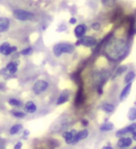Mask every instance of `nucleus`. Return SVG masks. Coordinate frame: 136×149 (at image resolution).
<instances>
[{"label":"nucleus","instance_id":"obj_6","mask_svg":"<svg viewBox=\"0 0 136 149\" xmlns=\"http://www.w3.org/2000/svg\"><path fill=\"white\" fill-rule=\"evenodd\" d=\"M136 130V123H133V124H131L130 126H128V127H126V128H123V129H121V130H119L118 132H116V136L117 137H120L121 136V135H124L126 133H129V132H133Z\"/></svg>","mask_w":136,"mask_h":149},{"label":"nucleus","instance_id":"obj_29","mask_svg":"<svg viewBox=\"0 0 136 149\" xmlns=\"http://www.w3.org/2000/svg\"><path fill=\"white\" fill-rule=\"evenodd\" d=\"M17 50V47H10L8 49V51H7V53H6V55H9V54H11L12 52H14V51H16Z\"/></svg>","mask_w":136,"mask_h":149},{"label":"nucleus","instance_id":"obj_36","mask_svg":"<svg viewBox=\"0 0 136 149\" xmlns=\"http://www.w3.org/2000/svg\"><path fill=\"white\" fill-rule=\"evenodd\" d=\"M102 149H113V148L110 147V146H104Z\"/></svg>","mask_w":136,"mask_h":149},{"label":"nucleus","instance_id":"obj_14","mask_svg":"<svg viewBox=\"0 0 136 149\" xmlns=\"http://www.w3.org/2000/svg\"><path fill=\"white\" fill-rule=\"evenodd\" d=\"M84 101V96H83V91H82V88L81 87L79 88L78 93L76 95V98H75V105H81Z\"/></svg>","mask_w":136,"mask_h":149},{"label":"nucleus","instance_id":"obj_8","mask_svg":"<svg viewBox=\"0 0 136 149\" xmlns=\"http://www.w3.org/2000/svg\"><path fill=\"white\" fill-rule=\"evenodd\" d=\"M88 134H89V132H88L87 130H81V132H77V134L75 135L74 139L72 140V143H71L72 144H75V143H77L79 141H81V140L85 139L88 136Z\"/></svg>","mask_w":136,"mask_h":149},{"label":"nucleus","instance_id":"obj_37","mask_svg":"<svg viewBox=\"0 0 136 149\" xmlns=\"http://www.w3.org/2000/svg\"><path fill=\"white\" fill-rule=\"evenodd\" d=\"M133 149H136V146H135V147H134V148H133Z\"/></svg>","mask_w":136,"mask_h":149},{"label":"nucleus","instance_id":"obj_11","mask_svg":"<svg viewBox=\"0 0 136 149\" xmlns=\"http://www.w3.org/2000/svg\"><path fill=\"white\" fill-rule=\"evenodd\" d=\"M131 90H132V83H128L127 85L125 86V88L122 90V91L120 92V101H123L127 98L131 92Z\"/></svg>","mask_w":136,"mask_h":149},{"label":"nucleus","instance_id":"obj_35","mask_svg":"<svg viewBox=\"0 0 136 149\" xmlns=\"http://www.w3.org/2000/svg\"><path fill=\"white\" fill-rule=\"evenodd\" d=\"M133 139L134 140V141H136V130L133 132Z\"/></svg>","mask_w":136,"mask_h":149},{"label":"nucleus","instance_id":"obj_21","mask_svg":"<svg viewBox=\"0 0 136 149\" xmlns=\"http://www.w3.org/2000/svg\"><path fill=\"white\" fill-rule=\"evenodd\" d=\"M127 69L128 67L126 66V65H120V66H119L115 71V76H120V74H123L124 72L127 71Z\"/></svg>","mask_w":136,"mask_h":149},{"label":"nucleus","instance_id":"obj_20","mask_svg":"<svg viewBox=\"0 0 136 149\" xmlns=\"http://www.w3.org/2000/svg\"><path fill=\"white\" fill-rule=\"evenodd\" d=\"M21 128H22V125H21V124L14 125L13 127L10 129V130H9V132H10V134H12V135L17 134V133L21 130Z\"/></svg>","mask_w":136,"mask_h":149},{"label":"nucleus","instance_id":"obj_18","mask_svg":"<svg viewBox=\"0 0 136 149\" xmlns=\"http://www.w3.org/2000/svg\"><path fill=\"white\" fill-rule=\"evenodd\" d=\"M7 69L9 71V73L11 74H15L18 70V64L16 63H9L7 66Z\"/></svg>","mask_w":136,"mask_h":149},{"label":"nucleus","instance_id":"obj_9","mask_svg":"<svg viewBox=\"0 0 136 149\" xmlns=\"http://www.w3.org/2000/svg\"><path fill=\"white\" fill-rule=\"evenodd\" d=\"M132 143H133V139H131L129 137H123L119 140L118 146L120 148H126L132 146Z\"/></svg>","mask_w":136,"mask_h":149},{"label":"nucleus","instance_id":"obj_4","mask_svg":"<svg viewBox=\"0 0 136 149\" xmlns=\"http://www.w3.org/2000/svg\"><path fill=\"white\" fill-rule=\"evenodd\" d=\"M97 44V40L93 36H82L79 38L76 45H82L84 47H88V48H92V47L95 46Z\"/></svg>","mask_w":136,"mask_h":149},{"label":"nucleus","instance_id":"obj_28","mask_svg":"<svg viewBox=\"0 0 136 149\" xmlns=\"http://www.w3.org/2000/svg\"><path fill=\"white\" fill-rule=\"evenodd\" d=\"M32 52V48H27L25 49H23L21 51V55H28V54H30Z\"/></svg>","mask_w":136,"mask_h":149},{"label":"nucleus","instance_id":"obj_32","mask_svg":"<svg viewBox=\"0 0 136 149\" xmlns=\"http://www.w3.org/2000/svg\"><path fill=\"white\" fill-rule=\"evenodd\" d=\"M76 22H77V19L76 18H71L69 20V23H70V24H75Z\"/></svg>","mask_w":136,"mask_h":149},{"label":"nucleus","instance_id":"obj_5","mask_svg":"<svg viewBox=\"0 0 136 149\" xmlns=\"http://www.w3.org/2000/svg\"><path fill=\"white\" fill-rule=\"evenodd\" d=\"M48 87V83L45 80H38L36 81L35 84L32 87V91L35 94H40L41 92L45 91Z\"/></svg>","mask_w":136,"mask_h":149},{"label":"nucleus","instance_id":"obj_24","mask_svg":"<svg viewBox=\"0 0 136 149\" xmlns=\"http://www.w3.org/2000/svg\"><path fill=\"white\" fill-rule=\"evenodd\" d=\"M103 5H105L106 7H112L114 6L116 3V0H101Z\"/></svg>","mask_w":136,"mask_h":149},{"label":"nucleus","instance_id":"obj_2","mask_svg":"<svg viewBox=\"0 0 136 149\" xmlns=\"http://www.w3.org/2000/svg\"><path fill=\"white\" fill-rule=\"evenodd\" d=\"M73 51L74 46L68 43H58L55 45L53 48V52L57 57H59L63 53H72Z\"/></svg>","mask_w":136,"mask_h":149},{"label":"nucleus","instance_id":"obj_33","mask_svg":"<svg viewBox=\"0 0 136 149\" xmlns=\"http://www.w3.org/2000/svg\"><path fill=\"white\" fill-rule=\"evenodd\" d=\"M29 134H30V132H29V130H24V132H23V135H24V137H23V138L26 139L28 136H29Z\"/></svg>","mask_w":136,"mask_h":149},{"label":"nucleus","instance_id":"obj_19","mask_svg":"<svg viewBox=\"0 0 136 149\" xmlns=\"http://www.w3.org/2000/svg\"><path fill=\"white\" fill-rule=\"evenodd\" d=\"M128 118L131 121H133L136 119V108L135 107H132L129 112H128Z\"/></svg>","mask_w":136,"mask_h":149},{"label":"nucleus","instance_id":"obj_25","mask_svg":"<svg viewBox=\"0 0 136 149\" xmlns=\"http://www.w3.org/2000/svg\"><path fill=\"white\" fill-rule=\"evenodd\" d=\"M8 104L13 106H21V102H20L19 100H16V99H10L8 101Z\"/></svg>","mask_w":136,"mask_h":149},{"label":"nucleus","instance_id":"obj_15","mask_svg":"<svg viewBox=\"0 0 136 149\" xmlns=\"http://www.w3.org/2000/svg\"><path fill=\"white\" fill-rule=\"evenodd\" d=\"M24 109H25V111L27 112V113L32 114V113H34V112L36 111L37 107H36V105L34 104V102L29 101V102H26Z\"/></svg>","mask_w":136,"mask_h":149},{"label":"nucleus","instance_id":"obj_23","mask_svg":"<svg viewBox=\"0 0 136 149\" xmlns=\"http://www.w3.org/2000/svg\"><path fill=\"white\" fill-rule=\"evenodd\" d=\"M10 48V46H9V44L8 43H3L1 46H0V53H2V54H4V55H6V53H7V51H8V49Z\"/></svg>","mask_w":136,"mask_h":149},{"label":"nucleus","instance_id":"obj_12","mask_svg":"<svg viewBox=\"0 0 136 149\" xmlns=\"http://www.w3.org/2000/svg\"><path fill=\"white\" fill-rule=\"evenodd\" d=\"M69 91H64L61 94L59 95V97L58 98V101H57V104H63L65 102H67L69 101Z\"/></svg>","mask_w":136,"mask_h":149},{"label":"nucleus","instance_id":"obj_31","mask_svg":"<svg viewBox=\"0 0 136 149\" xmlns=\"http://www.w3.org/2000/svg\"><path fill=\"white\" fill-rule=\"evenodd\" d=\"M21 147H22V143L21 142H18L15 144V146H14V149H21Z\"/></svg>","mask_w":136,"mask_h":149},{"label":"nucleus","instance_id":"obj_22","mask_svg":"<svg viewBox=\"0 0 136 149\" xmlns=\"http://www.w3.org/2000/svg\"><path fill=\"white\" fill-rule=\"evenodd\" d=\"M102 109L106 111V113H112L114 111V105H112L110 104H104L102 106Z\"/></svg>","mask_w":136,"mask_h":149},{"label":"nucleus","instance_id":"obj_26","mask_svg":"<svg viewBox=\"0 0 136 149\" xmlns=\"http://www.w3.org/2000/svg\"><path fill=\"white\" fill-rule=\"evenodd\" d=\"M13 116H16V118H22L25 116V114L22 113V112H13Z\"/></svg>","mask_w":136,"mask_h":149},{"label":"nucleus","instance_id":"obj_1","mask_svg":"<svg viewBox=\"0 0 136 149\" xmlns=\"http://www.w3.org/2000/svg\"><path fill=\"white\" fill-rule=\"evenodd\" d=\"M128 41L122 37H112L106 42L104 48L105 55L113 62L123 59L128 53Z\"/></svg>","mask_w":136,"mask_h":149},{"label":"nucleus","instance_id":"obj_34","mask_svg":"<svg viewBox=\"0 0 136 149\" xmlns=\"http://www.w3.org/2000/svg\"><path fill=\"white\" fill-rule=\"evenodd\" d=\"M82 124L83 126H87V125H88V121L85 120V119H82Z\"/></svg>","mask_w":136,"mask_h":149},{"label":"nucleus","instance_id":"obj_3","mask_svg":"<svg viewBox=\"0 0 136 149\" xmlns=\"http://www.w3.org/2000/svg\"><path fill=\"white\" fill-rule=\"evenodd\" d=\"M14 17L18 19L19 21H32L34 20V15L32 12L23 10V9H16L13 12Z\"/></svg>","mask_w":136,"mask_h":149},{"label":"nucleus","instance_id":"obj_13","mask_svg":"<svg viewBox=\"0 0 136 149\" xmlns=\"http://www.w3.org/2000/svg\"><path fill=\"white\" fill-rule=\"evenodd\" d=\"M9 27V20L8 18H0V33L6 32Z\"/></svg>","mask_w":136,"mask_h":149},{"label":"nucleus","instance_id":"obj_17","mask_svg":"<svg viewBox=\"0 0 136 149\" xmlns=\"http://www.w3.org/2000/svg\"><path fill=\"white\" fill-rule=\"evenodd\" d=\"M113 128H114L113 123L106 122L105 124H103L100 127V130H102V132H109V130H111Z\"/></svg>","mask_w":136,"mask_h":149},{"label":"nucleus","instance_id":"obj_16","mask_svg":"<svg viewBox=\"0 0 136 149\" xmlns=\"http://www.w3.org/2000/svg\"><path fill=\"white\" fill-rule=\"evenodd\" d=\"M134 78H135V73H134L133 71H130V72L127 73V74H126L125 79H124V82H125L126 84L132 83Z\"/></svg>","mask_w":136,"mask_h":149},{"label":"nucleus","instance_id":"obj_10","mask_svg":"<svg viewBox=\"0 0 136 149\" xmlns=\"http://www.w3.org/2000/svg\"><path fill=\"white\" fill-rule=\"evenodd\" d=\"M77 134V132L75 130H70V132H64L63 133V138L66 140V143H72V140L74 139L75 137V135Z\"/></svg>","mask_w":136,"mask_h":149},{"label":"nucleus","instance_id":"obj_7","mask_svg":"<svg viewBox=\"0 0 136 149\" xmlns=\"http://www.w3.org/2000/svg\"><path fill=\"white\" fill-rule=\"evenodd\" d=\"M86 32V25L85 24H79L75 27L74 29V35L77 38H81L84 36V34Z\"/></svg>","mask_w":136,"mask_h":149},{"label":"nucleus","instance_id":"obj_27","mask_svg":"<svg viewBox=\"0 0 136 149\" xmlns=\"http://www.w3.org/2000/svg\"><path fill=\"white\" fill-rule=\"evenodd\" d=\"M100 27H101L100 23H98V22H93L92 24V29L95 30V31H98L100 29Z\"/></svg>","mask_w":136,"mask_h":149},{"label":"nucleus","instance_id":"obj_30","mask_svg":"<svg viewBox=\"0 0 136 149\" xmlns=\"http://www.w3.org/2000/svg\"><path fill=\"white\" fill-rule=\"evenodd\" d=\"M5 144H6V141L4 139L0 138V149H3L5 147Z\"/></svg>","mask_w":136,"mask_h":149}]
</instances>
